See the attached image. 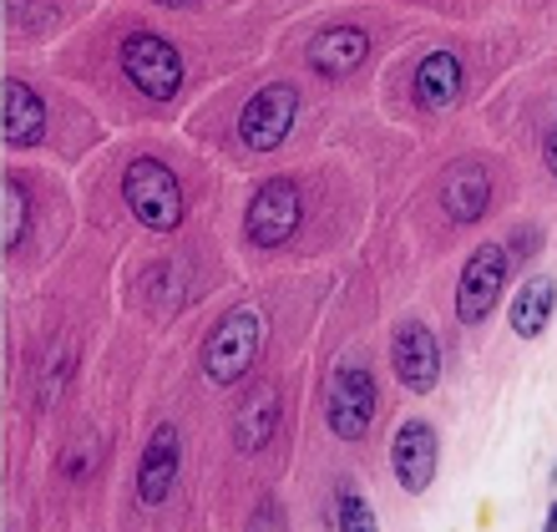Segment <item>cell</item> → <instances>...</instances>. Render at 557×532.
I'll return each mask as SVG.
<instances>
[{
  "label": "cell",
  "instance_id": "cell-1",
  "mask_svg": "<svg viewBox=\"0 0 557 532\" xmlns=\"http://www.w3.org/2000/svg\"><path fill=\"white\" fill-rule=\"evenodd\" d=\"M122 198L133 208V219L152 234H173L183 223V183L162 158H133L122 173Z\"/></svg>",
  "mask_w": 557,
  "mask_h": 532
},
{
  "label": "cell",
  "instance_id": "cell-2",
  "mask_svg": "<svg viewBox=\"0 0 557 532\" xmlns=\"http://www.w3.org/2000/svg\"><path fill=\"white\" fill-rule=\"evenodd\" d=\"M324 421L339 442H366L370 421H375V375L366 370V360L335 366L330 391H324Z\"/></svg>",
  "mask_w": 557,
  "mask_h": 532
},
{
  "label": "cell",
  "instance_id": "cell-3",
  "mask_svg": "<svg viewBox=\"0 0 557 532\" xmlns=\"http://www.w3.org/2000/svg\"><path fill=\"white\" fill-rule=\"evenodd\" d=\"M122 72H127V82H133L143 97H152V102H168V97H177V87H183V57H177V46L168 41V36H158V30H133V36L122 41Z\"/></svg>",
  "mask_w": 557,
  "mask_h": 532
},
{
  "label": "cell",
  "instance_id": "cell-4",
  "mask_svg": "<svg viewBox=\"0 0 557 532\" xmlns=\"http://www.w3.org/2000/svg\"><path fill=\"white\" fill-rule=\"evenodd\" d=\"M259 360V314L234 310L223 314L213 335L203 341V370L213 385H238L249 375V366Z\"/></svg>",
  "mask_w": 557,
  "mask_h": 532
},
{
  "label": "cell",
  "instance_id": "cell-5",
  "mask_svg": "<svg viewBox=\"0 0 557 532\" xmlns=\"http://www.w3.org/2000/svg\"><path fill=\"white\" fill-rule=\"evenodd\" d=\"M294 117H299V91L289 82H269L249 97V107L238 112V143L249 152H274L289 137Z\"/></svg>",
  "mask_w": 557,
  "mask_h": 532
},
{
  "label": "cell",
  "instance_id": "cell-6",
  "mask_svg": "<svg viewBox=\"0 0 557 532\" xmlns=\"http://www.w3.org/2000/svg\"><path fill=\"white\" fill-rule=\"evenodd\" d=\"M507 249L502 244H476V253L467 259L461 280H456V314L461 325H482L486 314L497 310L502 289H507Z\"/></svg>",
  "mask_w": 557,
  "mask_h": 532
},
{
  "label": "cell",
  "instance_id": "cell-7",
  "mask_svg": "<svg viewBox=\"0 0 557 532\" xmlns=\"http://www.w3.org/2000/svg\"><path fill=\"white\" fill-rule=\"evenodd\" d=\"M391 366H396V381L411 391V396H431L441 381V345L436 330L425 320H400L396 335H391Z\"/></svg>",
  "mask_w": 557,
  "mask_h": 532
},
{
  "label": "cell",
  "instance_id": "cell-8",
  "mask_svg": "<svg viewBox=\"0 0 557 532\" xmlns=\"http://www.w3.org/2000/svg\"><path fill=\"white\" fill-rule=\"evenodd\" d=\"M244 228H249L253 249H274L299 228V188L289 177H269L259 183V193L249 198V213H244Z\"/></svg>",
  "mask_w": 557,
  "mask_h": 532
},
{
  "label": "cell",
  "instance_id": "cell-9",
  "mask_svg": "<svg viewBox=\"0 0 557 532\" xmlns=\"http://www.w3.org/2000/svg\"><path fill=\"white\" fill-rule=\"evenodd\" d=\"M391 467H396V482L411 497H421V492H431V482H436V467H441V442H436V426L431 421H406V426L396 431V442H391Z\"/></svg>",
  "mask_w": 557,
  "mask_h": 532
},
{
  "label": "cell",
  "instance_id": "cell-10",
  "mask_svg": "<svg viewBox=\"0 0 557 532\" xmlns=\"http://www.w3.org/2000/svg\"><path fill=\"white\" fill-rule=\"evenodd\" d=\"M177 482V431L158 426L152 442L143 446V461H137V503L143 507H162L168 492Z\"/></svg>",
  "mask_w": 557,
  "mask_h": 532
},
{
  "label": "cell",
  "instance_id": "cell-11",
  "mask_svg": "<svg viewBox=\"0 0 557 532\" xmlns=\"http://www.w3.org/2000/svg\"><path fill=\"white\" fill-rule=\"evenodd\" d=\"M5 107H0V137L5 148H41L46 137V107L26 82H5Z\"/></svg>",
  "mask_w": 557,
  "mask_h": 532
},
{
  "label": "cell",
  "instance_id": "cell-12",
  "mask_svg": "<svg viewBox=\"0 0 557 532\" xmlns=\"http://www.w3.org/2000/svg\"><path fill=\"white\" fill-rule=\"evenodd\" d=\"M366 57H370V36L360 26H324L320 36L309 41V61H314L324 76L355 72Z\"/></svg>",
  "mask_w": 557,
  "mask_h": 532
},
{
  "label": "cell",
  "instance_id": "cell-13",
  "mask_svg": "<svg viewBox=\"0 0 557 532\" xmlns=\"http://www.w3.org/2000/svg\"><path fill=\"white\" fill-rule=\"evenodd\" d=\"M486 198H492V188H486V173L476 163H456L441 177V208L451 213V223H476L486 213Z\"/></svg>",
  "mask_w": 557,
  "mask_h": 532
},
{
  "label": "cell",
  "instance_id": "cell-14",
  "mask_svg": "<svg viewBox=\"0 0 557 532\" xmlns=\"http://www.w3.org/2000/svg\"><path fill=\"white\" fill-rule=\"evenodd\" d=\"M557 310V280L553 274H532L522 289H517L512 310H507V320H512V335H522V341H537L547 330V320H553Z\"/></svg>",
  "mask_w": 557,
  "mask_h": 532
},
{
  "label": "cell",
  "instance_id": "cell-15",
  "mask_svg": "<svg viewBox=\"0 0 557 532\" xmlns=\"http://www.w3.org/2000/svg\"><path fill=\"white\" fill-rule=\"evenodd\" d=\"M416 107L425 112H441V107L456 102V91H461V61L451 51H431V57L416 66Z\"/></svg>",
  "mask_w": 557,
  "mask_h": 532
},
{
  "label": "cell",
  "instance_id": "cell-16",
  "mask_svg": "<svg viewBox=\"0 0 557 532\" xmlns=\"http://www.w3.org/2000/svg\"><path fill=\"white\" fill-rule=\"evenodd\" d=\"M274 421H278V396L274 391H259V396L244 406V416H238V446H244V451H259V446L269 442Z\"/></svg>",
  "mask_w": 557,
  "mask_h": 532
},
{
  "label": "cell",
  "instance_id": "cell-17",
  "mask_svg": "<svg viewBox=\"0 0 557 532\" xmlns=\"http://www.w3.org/2000/svg\"><path fill=\"white\" fill-rule=\"evenodd\" d=\"M339 532H381L370 503L355 487H339Z\"/></svg>",
  "mask_w": 557,
  "mask_h": 532
},
{
  "label": "cell",
  "instance_id": "cell-18",
  "mask_svg": "<svg viewBox=\"0 0 557 532\" xmlns=\"http://www.w3.org/2000/svg\"><path fill=\"white\" fill-rule=\"evenodd\" d=\"M21 234H26V193H21V183L11 177V183H5V234H0V244L15 249Z\"/></svg>",
  "mask_w": 557,
  "mask_h": 532
},
{
  "label": "cell",
  "instance_id": "cell-19",
  "mask_svg": "<svg viewBox=\"0 0 557 532\" xmlns=\"http://www.w3.org/2000/svg\"><path fill=\"white\" fill-rule=\"evenodd\" d=\"M547 168H553V177H557V127L547 133Z\"/></svg>",
  "mask_w": 557,
  "mask_h": 532
},
{
  "label": "cell",
  "instance_id": "cell-20",
  "mask_svg": "<svg viewBox=\"0 0 557 532\" xmlns=\"http://www.w3.org/2000/svg\"><path fill=\"white\" fill-rule=\"evenodd\" d=\"M543 532H557V503H553V512H547V528Z\"/></svg>",
  "mask_w": 557,
  "mask_h": 532
}]
</instances>
